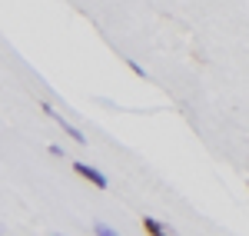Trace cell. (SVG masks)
I'll list each match as a JSON object with an SVG mask.
<instances>
[{
  "instance_id": "obj_1",
  "label": "cell",
  "mask_w": 249,
  "mask_h": 236,
  "mask_svg": "<svg viewBox=\"0 0 249 236\" xmlns=\"http://www.w3.org/2000/svg\"><path fill=\"white\" fill-rule=\"evenodd\" d=\"M40 110H43V113H47V117L53 120V123H57L60 130H63V133H67V137L73 140V143H80V146H83V143H87V140H83V133H80L77 127H73V123H70V120H63L57 113V110H53V107H50V103H40Z\"/></svg>"
},
{
  "instance_id": "obj_2",
  "label": "cell",
  "mask_w": 249,
  "mask_h": 236,
  "mask_svg": "<svg viewBox=\"0 0 249 236\" xmlns=\"http://www.w3.org/2000/svg\"><path fill=\"white\" fill-rule=\"evenodd\" d=\"M73 173H77V177H83L87 183H93L96 190H110V180L103 177V173H100L96 166H90V163H83V160H77V163H73Z\"/></svg>"
},
{
  "instance_id": "obj_3",
  "label": "cell",
  "mask_w": 249,
  "mask_h": 236,
  "mask_svg": "<svg viewBox=\"0 0 249 236\" xmlns=\"http://www.w3.org/2000/svg\"><path fill=\"white\" fill-rule=\"evenodd\" d=\"M140 226H143V233H146V236H166V233H170V230H166L160 219H153V217H143V219H140Z\"/></svg>"
},
{
  "instance_id": "obj_4",
  "label": "cell",
  "mask_w": 249,
  "mask_h": 236,
  "mask_svg": "<svg viewBox=\"0 0 249 236\" xmlns=\"http://www.w3.org/2000/svg\"><path fill=\"white\" fill-rule=\"evenodd\" d=\"M93 233H96V236H116V230H110L107 223H96V226H93Z\"/></svg>"
},
{
  "instance_id": "obj_5",
  "label": "cell",
  "mask_w": 249,
  "mask_h": 236,
  "mask_svg": "<svg viewBox=\"0 0 249 236\" xmlns=\"http://www.w3.org/2000/svg\"><path fill=\"white\" fill-rule=\"evenodd\" d=\"M126 67H130V70H133V73H136V77H146V73H143V67H136V63H133V60H126Z\"/></svg>"
},
{
  "instance_id": "obj_6",
  "label": "cell",
  "mask_w": 249,
  "mask_h": 236,
  "mask_svg": "<svg viewBox=\"0 0 249 236\" xmlns=\"http://www.w3.org/2000/svg\"><path fill=\"white\" fill-rule=\"evenodd\" d=\"M246 186H249V180H246Z\"/></svg>"
}]
</instances>
